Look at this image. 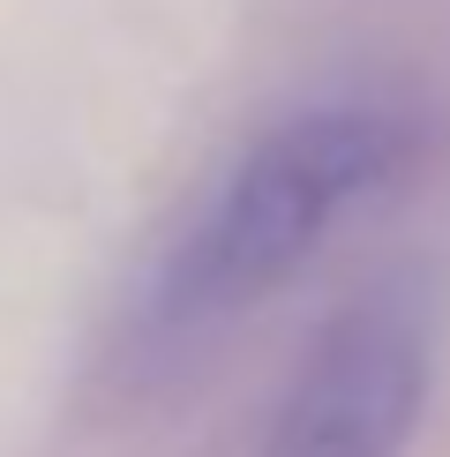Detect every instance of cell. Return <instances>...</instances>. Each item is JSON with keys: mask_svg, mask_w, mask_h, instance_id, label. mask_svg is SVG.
Returning <instances> with one entry per match:
<instances>
[{"mask_svg": "<svg viewBox=\"0 0 450 457\" xmlns=\"http://www.w3.org/2000/svg\"><path fill=\"white\" fill-rule=\"evenodd\" d=\"M412 165V120L375 98H338L255 136L180 218L136 293V345H196L203 330L271 300L361 203Z\"/></svg>", "mask_w": 450, "mask_h": 457, "instance_id": "cell-1", "label": "cell"}, {"mask_svg": "<svg viewBox=\"0 0 450 457\" xmlns=\"http://www.w3.org/2000/svg\"><path fill=\"white\" fill-rule=\"evenodd\" d=\"M428 315L405 285L346 300L293 368L262 457H405L428 412Z\"/></svg>", "mask_w": 450, "mask_h": 457, "instance_id": "cell-2", "label": "cell"}]
</instances>
